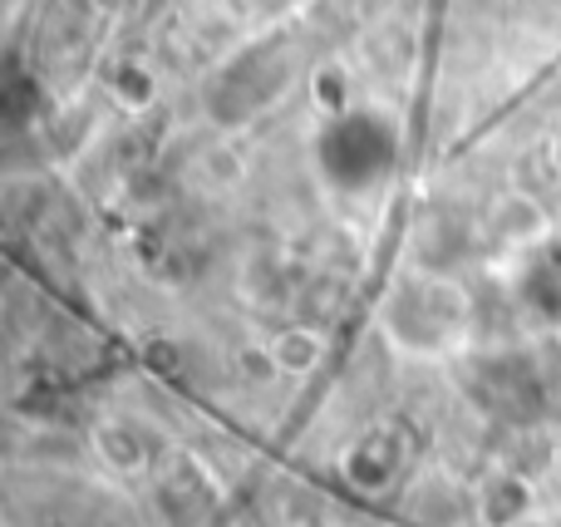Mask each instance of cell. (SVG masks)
Wrapping results in <instances>:
<instances>
[{"mask_svg": "<svg viewBox=\"0 0 561 527\" xmlns=\"http://www.w3.org/2000/svg\"><path fill=\"white\" fill-rule=\"evenodd\" d=\"M316 153H320V168H325L330 183L355 193V187L379 183V177L394 168L399 134L389 128V118H379V114H345L320 134Z\"/></svg>", "mask_w": 561, "mask_h": 527, "instance_id": "cell-1", "label": "cell"}]
</instances>
